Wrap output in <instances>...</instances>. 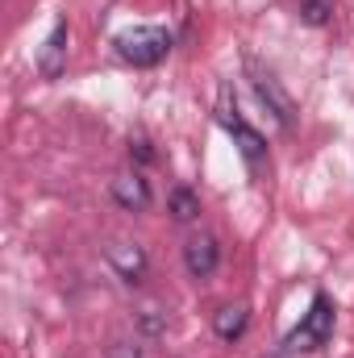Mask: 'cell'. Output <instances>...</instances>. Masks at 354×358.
<instances>
[{"label":"cell","instance_id":"obj_4","mask_svg":"<svg viewBox=\"0 0 354 358\" xmlns=\"http://www.w3.org/2000/svg\"><path fill=\"white\" fill-rule=\"evenodd\" d=\"M246 76H250V88L259 96V104H263L283 129H292V125H296V104H292L288 88L275 80V71H267L259 59H246Z\"/></svg>","mask_w":354,"mask_h":358},{"label":"cell","instance_id":"obj_14","mask_svg":"<svg viewBox=\"0 0 354 358\" xmlns=\"http://www.w3.org/2000/svg\"><path fill=\"white\" fill-rule=\"evenodd\" d=\"M104 358H142V346H134V342H113Z\"/></svg>","mask_w":354,"mask_h":358},{"label":"cell","instance_id":"obj_9","mask_svg":"<svg viewBox=\"0 0 354 358\" xmlns=\"http://www.w3.org/2000/svg\"><path fill=\"white\" fill-rule=\"evenodd\" d=\"M246 325H250V308H246V304H221V308L213 313V334H217L221 342H238V338L246 334Z\"/></svg>","mask_w":354,"mask_h":358},{"label":"cell","instance_id":"obj_1","mask_svg":"<svg viewBox=\"0 0 354 358\" xmlns=\"http://www.w3.org/2000/svg\"><path fill=\"white\" fill-rule=\"evenodd\" d=\"M171 46H176V38L163 25H129V29H121L113 38L117 59L129 63V67H155V63H163L171 55Z\"/></svg>","mask_w":354,"mask_h":358},{"label":"cell","instance_id":"obj_11","mask_svg":"<svg viewBox=\"0 0 354 358\" xmlns=\"http://www.w3.org/2000/svg\"><path fill=\"white\" fill-rule=\"evenodd\" d=\"M134 321H138V329H142L146 338H163V334H167V325H171V317H167L159 304H146V308H138V317H134Z\"/></svg>","mask_w":354,"mask_h":358},{"label":"cell","instance_id":"obj_13","mask_svg":"<svg viewBox=\"0 0 354 358\" xmlns=\"http://www.w3.org/2000/svg\"><path fill=\"white\" fill-rule=\"evenodd\" d=\"M129 155H134V159H138L142 167H146V163H155V146H150V142H146L142 134H138V138H129Z\"/></svg>","mask_w":354,"mask_h":358},{"label":"cell","instance_id":"obj_3","mask_svg":"<svg viewBox=\"0 0 354 358\" xmlns=\"http://www.w3.org/2000/svg\"><path fill=\"white\" fill-rule=\"evenodd\" d=\"M217 121H221V125H225V134L234 138V146H238V155L246 159V167H255V171H259V167L267 163V138L250 125V121H246V117H242V113H238V104L229 100V88L221 92Z\"/></svg>","mask_w":354,"mask_h":358},{"label":"cell","instance_id":"obj_6","mask_svg":"<svg viewBox=\"0 0 354 358\" xmlns=\"http://www.w3.org/2000/svg\"><path fill=\"white\" fill-rule=\"evenodd\" d=\"M183 267L192 279H208L213 271L221 267V242L213 234H192L183 242Z\"/></svg>","mask_w":354,"mask_h":358},{"label":"cell","instance_id":"obj_10","mask_svg":"<svg viewBox=\"0 0 354 358\" xmlns=\"http://www.w3.org/2000/svg\"><path fill=\"white\" fill-rule=\"evenodd\" d=\"M167 213L176 217L179 225L196 221V217H200V196H196L192 187H171V196H167Z\"/></svg>","mask_w":354,"mask_h":358},{"label":"cell","instance_id":"obj_12","mask_svg":"<svg viewBox=\"0 0 354 358\" xmlns=\"http://www.w3.org/2000/svg\"><path fill=\"white\" fill-rule=\"evenodd\" d=\"M296 13H300V21H304V25L321 29V25H330V17H334V0H300V4H296Z\"/></svg>","mask_w":354,"mask_h":358},{"label":"cell","instance_id":"obj_15","mask_svg":"<svg viewBox=\"0 0 354 358\" xmlns=\"http://www.w3.org/2000/svg\"><path fill=\"white\" fill-rule=\"evenodd\" d=\"M267 358H292V355L288 350H275V355H267Z\"/></svg>","mask_w":354,"mask_h":358},{"label":"cell","instance_id":"obj_5","mask_svg":"<svg viewBox=\"0 0 354 358\" xmlns=\"http://www.w3.org/2000/svg\"><path fill=\"white\" fill-rule=\"evenodd\" d=\"M104 259H108V267L117 271V279L129 283V287H138V283L150 275V259H146V250H142L138 242H113Z\"/></svg>","mask_w":354,"mask_h":358},{"label":"cell","instance_id":"obj_2","mask_svg":"<svg viewBox=\"0 0 354 358\" xmlns=\"http://www.w3.org/2000/svg\"><path fill=\"white\" fill-rule=\"evenodd\" d=\"M334 321H338L334 300H330L325 292H317V296H313V304H309V313H304V317H300V325L283 338V346H279V350H288V355H313V350H321V346L330 342V334H334Z\"/></svg>","mask_w":354,"mask_h":358},{"label":"cell","instance_id":"obj_7","mask_svg":"<svg viewBox=\"0 0 354 358\" xmlns=\"http://www.w3.org/2000/svg\"><path fill=\"white\" fill-rule=\"evenodd\" d=\"M67 17H59L55 25H50V34H46V42L38 46V71L46 76V80H59L63 76V67H67Z\"/></svg>","mask_w":354,"mask_h":358},{"label":"cell","instance_id":"obj_8","mask_svg":"<svg viewBox=\"0 0 354 358\" xmlns=\"http://www.w3.org/2000/svg\"><path fill=\"white\" fill-rule=\"evenodd\" d=\"M108 192H113V200H117L125 213H146V208H150V183L138 176V171H129V176H117Z\"/></svg>","mask_w":354,"mask_h":358}]
</instances>
